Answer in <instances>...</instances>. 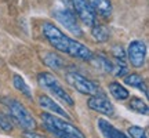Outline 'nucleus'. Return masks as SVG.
<instances>
[{
	"instance_id": "1",
	"label": "nucleus",
	"mask_w": 149,
	"mask_h": 138,
	"mask_svg": "<svg viewBox=\"0 0 149 138\" xmlns=\"http://www.w3.org/2000/svg\"><path fill=\"white\" fill-rule=\"evenodd\" d=\"M43 35L48 40V43L53 46L55 50H58L61 53H65L74 57V58L83 59V61H91L93 53L88 47H86L84 44L80 42H76L74 39L66 36L62 33L58 28L51 22H44L43 24Z\"/></svg>"
},
{
	"instance_id": "2",
	"label": "nucleus",
	"mask_w": 149,
	"mask_h": 138,
	"mask_svg": "<svg viewBox=\"0 0 149 138\" xmlns=\"http://www.w3.org/2000/svg\"><path fill=\"white\" fill-rule=\"evenodd\" d=\"M42 120L44 123V127L47 128V131L54 134L55 137H58L59 134H68V135L76 138H86V135L76 126H73L69 122H65L62 119H58L51 113H46V112L42 113Z\"/></svg>"
},
{
	"instance_id": "3",
	"label": "nucleus",
	"mask_w": 149,
	"mask_h": 138,
	"mask_svg": "<svg viewBox=\"0 0 149 138\" xmlns=\"http://www.w3.org/2000/svg\"><path fill=\"white\" fill-rule=\"evenodd\" d=\"M37 83L42 87L43 90L48 91L54 98H57L59 101H62L66 105L72 106L74 104L73 100L70 98V95L65 91V89L62 87V84L58 82V79L54 75L48 73V72H42L37 75Z\"/></svg>"
},
{
	"instance_id": "4",
	"label": "nucleus",
	"mask_w": 149,
	"mask_h": 138,
	"mask_svg": "<svg viewBox=\"0 0 149 138\" xmlns=\"http://www.w3.org/2000/svg\"><path fill=\"white\" fill-rule=\"evenodd\" d=\"M4 104L8 111H10V116L15 120L22 128H25L26 131H33L36 128V122L33 116L28 112V109L22 105L21 102L15 101V100H10V98H4L3 100Z\"/></svg>"
},
{
	"instance_id": "5",
	"label": "nucleus",
	"mask_w": 149,
	"mask_h": 138,
	"mask_svg": "<svg viewBox=\"0 0 149 138\" xmlns=\"http://www.w3.org/2000/svg\"><path fill=\"white\" fill-rule=\"evenodd\" d=\"M65 79L68 82V84L72 86L74 90H77L84 95H105L102 89L97 83L84 77L83 75L77 73V72H66Z\"/></svg>"
},
{
	"instance_id": "6",
	"label": "nucleus",
	"mask_w": 149,
	"mask_h": 138,
	"mask_svg": "<svg viewBox=\"0 0 149 138\" xmlns=\"http://www.w3.org/2000/svg\"><path fill=\"white\" fill-rule=\"evenodd\" d=\"M127 57L133 68H142L146 59V44L142 40H134L128 44Z\"/></svg>"
},
{
	"instance_id": "7",
	"label": "nucleus",
	"mask_w": 149,
	"mask_h": 138,
	"mask_svg": "<svg viewBox=\"0 0 149 138\" xmlns=\"http://www.w3.org/2000/svg\"><path fill=\"white\" fill-rule=\"evenodd\" d=\"M72 6H73V10H74V13H76L77 18H79L84 25L93 26V25L97 24L95 13L91 8V6L88 4L87 0H72Z\"/></svg>"
},
{
	"instance_id": "8",
	"label": "nucleus",
	"mask_w": 149,
	"mask_h": 138,
	"mask_svg": "<svg viewBox=\"0 0 149 138\" xmlns=\"http://www.w3.org/2000/svg\"><path fill=\"white\" fill-rule=\"evenodd\" d=\"M54 17L55 20L65 28L68 29L69 32H72L76 36H81L83 32H81V28H80L79 22L76 20V15H74L72 11L69 10H58L54 13Z\"/></svg>"
},
{
	"instance_id": "9",
	"label": "nucleus",
	"mask_w": 149,
	"mask_h": 138,
	"mask_svg": "<svg viewBox=\"0 0 149 138\" xmlns=\"http://www.w3.org/2000/svg\"><path fill=\"white\" fill-rule=\"evenodd\" d=\"M87 105L90 109L107 116H112L115 113V108L112 105V102L108 98H105V95H91V98H88L87 101Z\"/></svg>"
},
{
	"instance_id": "10",
	"label": "nucleus",
	"mask_w": 149,
	"mask_h": 138,
	"mask_svg": "<svg viewBox=\"0 0 149 138\" xmlns=\"http://www.w3.org/2000/svg\"><path fill=\"white\" fill-rule=\"evenodd\" d=\"M39 104H40L42 108H44V109H47V111H50V112H53V113H55V115H59L61 117H65V119H68V120L72 119V116H70L69 113L65 111V109H62V108L54 101L53 98H50V97L40 95L39 97Z\"/></svg>"
},
{
	"instance_id": "11",
	"label": "nucleus",
	"mask_w": 149,
	"mask_h": 138,
	"mask_svg": "<svg viewBox=\"0 0 149 138\" xmlns=\"http://www.w3.org/2000/svg\"><path fill=\"white\" fill-rule=\"evenodd\" d=\"M98 128H100V131L105 138H128L126 134L122 133L120 130H117L113 124H111L105 119H100L98 120Z\"/></svg>"
},
{
	"instance_id": "12",
	"label": "nucleus",
	"mask_w": 149,
	"mask_h": 138,
	"mask_svg": "<svg viewBox=\"0 0 149 138\" xmlns=\"http://www.w3.org/2000/svg\"><path fill=\"white\" fill-rule=\"evenodd\" d=\"M95 14H100L104 18H109L112 14V3L109 0H87Z\"/></svg>"
},
{
	"instance_id": "13",
	"label": "nucleus",
	"mask_w": 149,
	"mask_h": 138,
	"mask_svg": "<svg viewBox=\"0 0 149 138\" xmlns=\"http://www.w3.org/2000/svg\"><path fill=\"white\" fill-rule=\"evenodd\" d=\"M42 59L47 66H50L51 69H55V70L62 69L65 65L64 59L61 58L59 55H57V54H54V53H50V51H44L42 55Z\"/></svg>"
},
{
	"instance_id": "14",
	"label": "nucleus",
	"mask_w": 149,
	"mask_h": 138,
	"mask_svg": "<svg viewBox=\"0 0 149 138\" xmlns=\"http://www.w3.org/2000/svg\"><path fill=\"white\" fill-rule=\"evenodd\" d=\"M124 83L127 86L139 89L141 91H144L145 97H148V90H146V87H145V82L138 73H131V75H128V76H126V77H124Z\"/></svg>"
},
{
	"instance_id": "15",
	"label": "nucleus",
	"mask_w": 149,
	"mask_h": 138,
	"mask_svg": "<svg viewBox=\"0 0 149 138\" xmlns=\"http://www.w3.org/2000/svg\"><path fill=\"white\" fill-rule=\"evenodd\" d=\"M109 91H111L112 97H115L116 100H120V101H124L130 97V93H128L127 89H124L120 83L117 82H112L109 83Z\"/></svg>"
},
{
	"instance_id": "16",
	"label": "nucleus",
	"mask_w": 149,
	"mask_h": 138,
	"mask_svg": "<svg viewBox=\"0 0 149 138\" xmlns=\"http://www.w3.org/2000/svg\"><path fill=\"white\" fill-rule=\"evenodd\" d=\"M91 35L97 42L104 43L109 39V29L105 25H93L91 26Z\"/></svg>"
},
{
	"instance_id": "17",
	"label": "nucleus",
	"mask_w": 149,
	"mask_h": 138,
	"mask_svg": "<svg viewBox=\"0 0 149 138\" xmlns=\"http://www.w3.org/2000/svg\"><path fill=\"white\" fill-rule=\"evenodd\" d=\"M13 84L15 87V90H18L21 94L26 97V98H32V93L29 90V86H26L25 83V80L22 79L19 75H14V77H13Z\"/></svg>"
},
{
	"instance_id": "18",
	"label": "nucleus",
	"mask_w": 149,
	"mask_h": 138,
	"mask_svg": "<svg viewBox=\"0 0 149 138\" xmlns=\"http://www.w3.org/2000/svg\"><path fill=\"white\" fill-rule=\"evenodd\" d=\"M130 109L134 112H137L139 115H148V105H146V102H144L141 98H133L131 101H130Z\"/></svg>"
},
{
	"instance_id": "19",
	"label": "nucleus",
	"mask_w": 149,
	"mask_h": 138,
	"mask_svg": "<svg viewBox=\"0 0 149 138\" xmlns=\"http://www.w3.org/2000/svg\"><path fill=\"white\" fill-rule=\"evenodd\" d=\"M97 58V66L100 69H102L104 72L107 73H112V69H113V64H112L109 59H107L105 57H95Z\"/></svg>"
},
{
	"instance_id": "20",
	"label": "nucleus",
	"mask_w": 149,
	"mask_h": 138,
	"mask_svg": "<svg viewBox=\"0 0 149 138\" xmlns=\"http://www.w3.org/2000/svg\"><path fill=\"white\" fill-rule=\"evenodd\" d=\"M0 131H3V133H11L13 131V123L8 119V116H6L3 113H0Z\"/></svg>"
},
{
	"instance_id": "21",
	"label": "nucleus",
	"mask_w": 149,
	"mask_h": 138,
	"mask_svg": "<svg viewBox=\"0 0 149 138\" xmlns=\"http://www.w3.org/2000/svg\"><path fill=\"white\" fill-rule=\"evenodd\" d=\"M128 134L131 138H148L145 128L139 127V126H131L128 127Z\"/></svg>"
},
{
	"instance_id": "22",
	"label": "nucleus",
	"mask_w": 149,
	"mask_h": 138,
	"mask_svg": "<svg viewBox=\"0 0 149 138\" xmlns=\"http://www.w3.org/2000/svg\"><path fill=\"white\" fill-rule=\"evenodd\" d=\"M112 51H113V55L116 57V59H119V61H124L126 53H124V50H123L122 46H115V47L112 48Z\"/></svg>"
},
{
	"instance_id": "23",
	"label": "nucleus",
	"mask_w": 149,
	"mask_h": 138,
	"mask_svg": "<svg viewBox=\"0 0 149 138\" xmlns=\"http://www.w3.org/2000/svg\"><path fill=\"white\" fill-rule=\"evenodd\" d=\"M25 137L26 138H44V137H42V135L35 134V133H25Z\"/></svg>"
}]
</instances>
